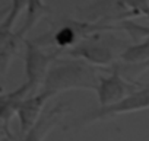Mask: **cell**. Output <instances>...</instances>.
Masks as SVG:
<instances>
[{"instance_id":"cell-1","label":"cell","mask_w":149,"mask_h":141,"mask_svg":"<svg viewBox=\"0 0 149 141\" xmlns=\"http://www.w3.org/2000/svg\"><path fill=\"white\" fill-rule=\"evenodd\" d=\"M95 67L81 58H56L48 70L45 83L41 90L56 96L66 90H97L101 74Z\"/></svg>"},{"instance_id":"cell-2","label":"cell","mask_w":149,"mask_h":141,"mask_svg":"<svg viewBox=\"0 0 149 141\" xmlns=\"http://www.w3.org/2000/svg\"><path fill=\"white\" fill-rule=\"evenodd\" d=\"M129 39L118 38L113 31H101L82 39L76 47L66 51L69 57L81 58L95 67H113L130 47Z\"/></svg>"},{"instance_id":"cell-3","label":"cell","mask_w":149,"mask_h":141,"mask_svg":"<svg viewBox=\"0 0 149 141\" xmlns=\"http://www.w3.org/2000/svg\"><path fill=\"white\" fill-rule=\"evenodd\" d=\"M140 87H142L140 83L126 79L121 74V67L118 64H114L110 68L108 74H101L98 87L95 90L100 108L113 106L126 99L127 96H130L132 93H134L136 90H139Z\"/></svg>"},{"instance_id":"cell-4","label":"cell","mask_w":149,"mask_h":141,"mask_svg":"<svg viewBox=\"0 0 149 141\" xmlns=\"http://www.w3.org/2000/svg\"><path fill=\"white\" fill-rule=\"evenodd\" d=\"M25 74H26V83L29 85L32 95H35V89H42L48 70L53 64V61L58 57L57 54L60 51L50 50L45 51L42 47L37 45L34 41L26 39L25 41Z\"/></svg>"},{"instance_id":"cell-5","label":"cell","mask_w":149,"mask_h":141,"mask_svg":"<svg viewBox=\"0 0 149 141\" xmlns=\"http://www.w3.org/2000/svg\"><path fill=\"white\" fill-rule=\"evenodd\" d=\"M145 109H149V87L146 85H142V87L139 90H136L134 93H132L130 96H127L121 102H118L113 106H108V108H98L95 111H89L84 116L76 119L73 124L79 125V127L88 125V124H92L95 121L107 119V118H111L116 115L130 113V112L145 111Z\"/></svg>"},{"instance_id":"cell-6","label":"cell","mask_w":149,"mask_h":141,"mask_svg":"<svg viewBox=\"0 0 149 141\" xmlns=\"http://www.w3.org/2000/svg\"><path fill=\"white\" fill-rule=\"evenodd\" d=\"M51 98H53L51 93H48L45 90H40L37 95L29 96L28 99H25L21 103V106L16 112V116L19 119V138H21V141L38 122V119L44 113V106L47 105V102Z\"/></svg>"},{"instance_id":"cell-7","label":"cell","mask_w":149,"mask_h":141,"mask_svg":"<svg viewBox=\"0 0 149 141\" xmlns=\"http://www.w3.org/2000/svg\"><path fill=\"white\" fill-rule=\"evenodd\" d=\"M66 109L63 105H56L54 108L44 111L38 122L34 125V128L22 138V141H44L48 132L60 122L61 116L64 115Z\"/></svg>"},{"instance_id":"cell-8","label":"cell","mask_w":149,"mask_h":141,"mask_svg":"<svg viewBox=\"0 0 149 141\" xmlns=\"http://www.w3.org/2000/svg\"><path fill=\"white\" fill-rule=\"evenodd\" d=\"M28 6V2H21V0H16V2L12 3V8L9 9V15L5 16L0 22V32H10L12 31V26L16 21V18L21 15V12L24 9H26Z\"/></svg>"},{"instance_id":"cell-9","label":"cell","mask_w":149,"mask_h":141,"mask_svg":"<svg viewBox=\"0 0 149 141\" xmlns=\"http://www.w3.org/2000/svg\"><path fill=\"white\" fill-rule=\"evenodd\" d=\"M146 86H148V87H149V83H148V85H146Z\"/></svg>"}]
</instances>
